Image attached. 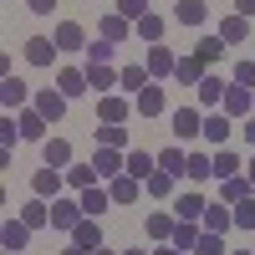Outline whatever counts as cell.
Instances as JSON below:
<instances>
[{"mask_svg": "<svg viewBox=\"0 0 255 255\" xmlns=\"http://www.w3.org/2000/svg\"><path fill=\"white\" fill-rule=\"evenodd\" d=\"M240 133H245V143H250V148H255V113H250V118H245V123H240Z\"/></svg>", "mask_w": 255, "mask_h": 255, "instance_id": "51", "label": "cell"}, {"mask_svg": "<svg viewBox=\"0 0 255 255\" xmlns=\"http://www.w3.org/2000/svg\"><path fill=\"white\" fill-rule=\"evenodd\" d=\"M113 10H118V15H128V20L138 26V20L148 15V0H113Z\"/></svg>", "mask_w": 255, "mask_h": 255, "instance_id": "42", "label": "cell"}, {"mask_svg": "<svg viewBox=\"0 0 255 255\" xmlns=\"http://www.w3.org/2000/svg\"><path fill=\"white\" fill-rule=\"evenodd\" d=\"M194 255H225V235H199V245H194Z\"/></svg>", "mask_w": 255, "mask_h": 255, "instance_id": "45", "label": "cell"}, {"mask_svg": "<svg viewBox=\"0 0 255 255\" xmlns=\"http://www.w3.org/2000/svg\"><path fill=\"white\" fill-rule=\"evenodd\" d=\"M51 41L61 51H87V26H82V20H61V26L51 31Z\"/></svg>", "mask_w": 255, "mask_h": 255, "instance_id": "10", "label": "cell"}, {"mask_svg": "<svg viewBox=\"0 0 255 255\" xmlns=\"http://www.w3.org/2000/svg\"><path fill=\"white\" fill-rule=\"evenodd\" d=\"M245 174H250V184H255V158H250V163H245Z\"/></svg>", "mask_w": 255, "mask_h": 255, "instance_id": "52", "label": "cell"}, {"mask_svg": "<svg viewBox=\"0 0 255 255\" xmlns=\"http://www.w3.org/2000/svg\"><path fill=\"white\" fill-rule=\"evenodd\" d=\"M97 36H102V41H113V46H123V41H128V36H138V31H133V20H128V15L108 10V15L97 20Z\"/></svg>", "mask_w": 255, "mask_h": 255, "instance_id": "6", "label": "cell"}, {"mask_svg": "<svg viewBox=\"0 0 255 255\" xmlns=\"http://www.w3.org/2000/svg\"><path fill=\"white\" fill-rule=\"evenodd\" d=\"M41 153H46V168H72V143L67 138H46Z\"/></svg>", "mask_w": 255, "mask_h": 255, "instance_id": "32", "label": "cell"}, {"mask_svg": "<svg viewBox=\"0 0 255 255\" xmlns=\"http://www.w3.org/2000/svg\"><path fill=\"white\" fill-rule=\"evenodd\" d=\"M153 255H189V250H179L174 240H163V245H153Z\"/></svg>", "mask_w": 255, "mask_h": 255, "instance_id": "50", "label": "cell"}, {"mask_svg": "<svg viewBox=\"0 0 255 255\" xmlns=\"http://www.w3.org/2000/svg\"><path fill=\"white\" fill-rule=\"evenodd\" d=\"M143 67H148V77L158 82V77H174V67H179V56H174V51H168L163 41H158V46H148V61H143Z\"/></svg>", "mask_w": 255, "mask_h": 255, "instance_id": "16", "label": "cell"}, {"mask_svg": "<svg viewBox=\"0 0 255 255\" xmlns=\"http://www.w3.org/2000/svg\"><path fill=\"white\" fill-rule=\"evenodd\" d=\"M61 184H67V168H36L31 194H41V199H56V194H61Z\"/></svg>", "mask_w": 255, "mask_h": 255, "instance_id": "15", "label": "cell"}, {"mask_svg": "<svg viewBox=\"0 0 255 255\" xmlns=\"http://www.w3.org/2000/svg\"><path fill=\"white\" fill-rule=\"evenodd\" d=\"M225 51H230V46H225V41H220V36H204V41H199V46H194V56L204 61V67H209V72H215V67H220V56H225Z\"/></svg>", "mask_w": 255, "mask_h": 255, "instance_id": "35", "label": "cell"}, {"mask_svg": "<svg viewBox=\"0 0 255 255\" xmlns=\"http://www.w3.org/2000/svg\"><path fill=\"white\" fill-rule=\"evenodd\" d=\"M250 250H255V245H250Z\"/></svg>", "mask_w": 255, "mask_h": 255, "instance_id": "57", "label": "cell"}, {"mask_svg": "<svg viewBox=\"0 0 255 255\" xmlns=\"http://www.w3.org/2000/svg\"><path fill=\"white\" fill-rule=\"evenodd\" d=\"M204 77H209V67H204L194 51H189V56H179V67H174V82H179V87H199Z\"/></svg>", "mask_w": 255, "mask_h": 255, "instance_id": "17", "label": "cell"}, {"mask_svg": "<svg viewBox=\"0 0 255 255\" xmlns=\"http://www.w3.org/2000/svg\"><path fill=\"white\" fill-rule=\"evenodd\" d=\"M26 97H31V87H26L20 77H5V82H0V108H5V113L26 108Z\"/></svg>", "mask_w": 255, "mask_h": 255, "instance_id": "21", "label": "cell"}, {"mask_svg": "<svg viewBox=\"0 0 255 255\" xmlns=\"http://www.w3.org/2000/svg\"><path fill=\"white\" fill-rule=\"evenodd\" d=\"M67 92H61V87H41L36 97H31V108L41 113V118H46V123H61V113H67Z\"/></svg>", "mask_w": 255, "mask_h": 255, "instance_id": "2", "label": "cell"}, {"mask_svg": "<svg viewBox=\"0 0 255 255\" xmlns=\"http://www.w3.org/2000/svg\"><path fill=\"white\" fill-rule=\"evenodd\" d=\"M123 255H153V250H123Z\"/></svg>", "mask_w": 255, "mask_h": 255, "instance_id": "53", "label": "cell"}, {"mask_svg": "<svg viewBox=\"0 0 255 255\" xmlns=\"http://www.w3.org/2000/svg\"><path fill=\"white\" fill-rule=\"evenodd\" d=\"M67 97H82V92H92V82H87V67H67L61 72V82H56Z\"/></svg>", "mask_w": 255, "mask_h": 255, "instance_id": "31", "label": "cell"}, {"mask_svg": "<svg viewBox=\"0 0 255 255\" xmlns=\"http://www.w3.org/2000/svg\"><path fill=\"white\" fill-rule=\"evenodd\" d=\"M225 87H230V82H225L220 72H209V77L199 82V108H204V113H220V108H225Z\"/></svg>", "mask_w": 255, "mask_h": 255, "instance_id": "12", "label": "cell"}, {"mask_svg": "<svg viewBox=\"0 0 255 255\" xmlns=\"http://www.w3.org/2000/svg\"><path fill=\"white\" fill-rule=\"evenodd\" d=\"M133 31H138V41H148V46H158V41H163V15H158V10H148V15L138 20Z\"/></svg>", "mask_w": 255, "mask_h": 255, "instance_id": "38", "label": "cell"}, {"mask_svg": "<svg viewBox=\"0 0 255 255\" xmlns=\"http://www.w3.org/2000/svg\"><path fill=\"white\" fill-rule=\"evenodd\" d=\"M128 118H133V102H128L123 92L97 97V123H128Z\"/></svg>", "mask_w": 255, "mask_h": 255, "instance_id": "9", "label": "cell"}, {"mask_svg": "<svg viewBox=\"0 0 255 255\" xmlns=\"http://www.w3.org/2000/svg\"><path fill=\"white\" fill-rule=\"evenodd\" d=\"M199 225L209 230V235H230V230H235V204H225V199H220V204H209Z\"/></svg>", "mask_w": 255, "mask_h": 255, "instance_id": "11", "label": "cell"}, {"mask_svg": "<svg viewBox=\"0 0 255 255\" xmlns=\"http://www.w3.org/2000/svg\"><path fill=\"white\" fill-rule=\"evenodd\" d=\"M163 108H168V102H163V87H158V82H148V87L133 97V113L148 123V118H163Z\"/></svg>", "mask_w": 255, "mask_h": 255, "instance_id": "8", "label": "cell"}, {"mask_svg": "<svg viewBox=\"0 0 255 255\" xmlns=\"http://www.w3.org/2000/svg\"><path fill=\"white\" fill-rule=\"evenodd\" d=\"M92 255H123V250H92Z\"/></svg>", "mask_w": 255, "mask_h": 255, "instance_id": "54", "label": "cell"}, {"mask_svg": "<svg viewBox=\"0 0 255 255\" xmlns=\"http://www.w3.org/2000/svg\"><path fill=\"white\" fill-rule=\"evenodd\" d=\"M174 138H179V143L204 138V108H179V113H174Z\"/></svg>", "mask_w": 255, "mask_h": 255, "instance_id": "4", "label": "cell"}, {"mask_svg": "<svg viewBox=\"0 0 255 255\" xmlns=\"http://www.w3.org/2000/svg\"><path fill=\"white\" fill-rule=\"evenodd\" d=\"M235 255H255V250H235Z\"/></svg>", "mask_w": 255, "mask_h": 255, "instance_id": "55", "label": "cell"}, {"mask_svg": "<svg viewBox=\"0 0 255 255\" xmlns=\"http://www.w3.org/2000/svg\"><path fill=\"white\" fill-rule=\"evenodd\" d=\"M72 240H77V245H87V250H102V220H92V215H87V220L72 230Z\"/></svg>", "mask_w": 255, "mask_h": 255, "instance_id": "33", "label": "cell"}, {"mask_svg": "<svg viewBox=\"0 0 255 255\" xmlns=\"http://www.w3.org/2000/svg\"><path fill=\"white\" fill-rule=\"evenodd\" d=\"M82 215H92V220H102V215H108V209H113V194H108V184H92V189H82Z\"/></svg>", "mask_w": 255, "mask_h": 255, "instance_id": "14", "label": "cell"}, {"mask_svg": "<svg viewBox=\"0 0 255 255\" xmlns=\"http://www.w3.org/2000/svg\"><path fill=\"white\" fill-rule=\"evenodd\" d=\"M250 194H255L250 174H235V179H225V184H220V199H225V204H240V199H250Z\"/></svg>", "mask_w": 255, "mask_h": 255, "instance_id": "30", "label": "cell"}, {"mask_svg": "<svg viewBox=\"0 0 255 255\" xmlns=\"http://www.w3.org/2000/svg\"><path fill=\"white\" fill-rule=\"evenodd\" d=\"M158 168V153H148V148H128V168L123 174H133V179H148Z\"/></svg>", "mask_w": 255, "mask_h": 255, "instance_id": "26", "label": "cell"}, {"mask_svg": "<svg viewBox=\"0 0 255 255\" xmlns=\"http://www.w3.org/2000/svg\"><path fill=\"white\" fill-rule=\"evenodd\" d=\"M148 82H153V77H148V67H123V72H118V87H123V92H133V97L148 87Z\"/></svg>", "mask_w": 255, "mask_h": 255, "instance_id": "39", "label": "cell"}, {"mask_svg": "<svg viewBox=\"0 0 255 255\" xmlns=\"http://www.w3.org/2000/svg\"><path fill=\"white\" fill-rule=\"evenodd\" d=\"M97 143L102 148H128V128L123 123H97Z\"/></svg>", "mask_w": 255, "mask_h": 255, "instance_id": "41", "label": "cell"}, {"mask_svg": "<svg viewBox=\"0 0 255 255\" xmlns=\"http://www.w3.org/2000/svg\"><path fill=\"white\" fill-rule=\"evenodd\" d=\"M189 184H204V179H215V153H204V148H194L189 153Z\"/></svg>", "mask_w": 255, "mask_h": 255, "instance_id": "27", "label": "cell"}, {"mask_svg": "<svg viewBox=\"0 0 255 255\" xmlns=\"http://www.w3.org/2000/svg\"><path fill=\"white\" fill-rule=\"evenodd\" d=\"M92 168L102 174V184H108V179H118L123 168H128V153H123V148H102V143H97V153H92Z\"/></svg>", "mask_w": 255, "mask_h": 255, "instance_id": "7", "label": "cell"}, {"mask_svg": "<svg viewBox=\"0 0 255 255\" xmlns=\"http://www.w3.org/2000/svg\"><path fill=\"white\" fill-rule=\"evenodd\" d=\"M15 255H26V250H15Z\"/></svg>", "mask_w": 255, "mask_h": 255, "instance_id": "56", "label": "cell"}, {"mask_svg": "<svg viewBox=\"0 0 255 255\" xmlns=\"http://www.w3.org/2000/svg\"><path fill=\"white\" fill-rule=\"evenodd\" d=\"M0 245H5V255L26 250V245H31V225H26V220H5V225H0Z\"/></svg>", "mask_w": 255, "mask_h": 255, "instance_id": "19", "label": "cell"}, {"mask_svg": "<svg viewBox=\"0 0 255 255\" xmlns=\"http://www.w3.org/2000/svg\"><path fill=\"white\" fill-rule=\"evenodd\" d=\"M215 36L225 41V46H240V41L250 36V20H245V15H235V10H230V15L220 20V31H215Z\"/></svg>", "mask_w": 255, "mask_h": 255, "instance_id": "22", "label": "cell"}, {"mask_svg": "<svg viewBox=\"0 0 255 255\" xmlns=\"http://www.w3.org/2000/svg\"><path fill=\"white\" fill-rule=\"evenodd\" d=\"M240 168H245V163L235 158V148H215V179H220V184H225V179H235Z\"/></svg>", "mask_w": 255, "mask_h": 255, "instance_id": "36", "label": "cell"}, {"mask_svg": "<svg viewBox=\"0 0 255 255\" xmlns=\"http://www.w3.org/2000/svg\"><path fill=\"white\" fill-rule=\"evenodd\" d=\"M174 225H179V215H148V240H153V245L174 240Z\"/></svg>", "mask_w": 255, "mask_h": 255, "instance_id": "37", "label": "cell"}, {"mask_svg": "<svg viewBox=\"0 0 255 255\" xmlns=\"http://www.w3.org/2000/svg\"><path fill=\"white\" fill-rule=\"evenodd\" d=\"M20 51H26V61H31V67H56V51H61V46H56L51 36H31Z\"/></svg>", "mask_w": 255, "mask_h": 255, "instance_id": "13", "label": "cell"}, {"mask_svg": "<svg viewBox=\"0 0 255 255\" xmlns=\"http://www.w3.org/2000/svg\"><path fill=\"white\" fill-rule=\"evenodd\" d=\"M230 133H235V118L230 113H204V143L209 148H230Z\"/></svg>", "mask_w": 255, "mask_h": 255, "instance_id": "5", "label": "cell"}, {"mask_svg": "<svg viewBox=\"0 0 255 255\" xmlns=\"http://www.w3.org/2000/svg\"><path fill=\"white\" fill-rule=\"evenodd\" d=\"M235 225H240V230H250V235H255V194L235 204Z\"/></svg>", "mask_w": 255, "mask_h": 255, "instance_id": "43", "label": "cell"}, {"mask_svg": "<svg viewBox=\"0 0 255 255\" xmlns=\"http://www.w3.org/2000/svg\"><path fill=\"white\" fill-rule=\"evenodd\" d=\"M204 209H209V199L199 194V189H189V194L174 199V215H179V220H204Z\"/></svg>", "mask_w": 255, "mask_h": 255, "instance_id": "24", "label": "cell"}, {"mask_svg": "<svg viewBox=\"0 0 255 255\" xmlns=\"http://www.w3.org/2000/svg\"><path fill=\"white\" fill-rule=\"evenodd\" d=\"M174 20H179V26H204L209 5H204V0H174Z\"/></svg>", "mask_w": 255, "mask_h": 255, "instance_id": "23", "label": "cell"}, {"mask_svg": "<svg viewBox=\"0 0 255 255\" xmlns=\"http://www.w3.org/2000/svg\"><path fill=\"white\" fill-rule=\"evenodd\" d=\"M220 113H230L235 123H245V118L255 113V92L240 87V82H230V87H225V108H220Z\"/></svg>", "mask_w": 255, "mask_h": 255, "instance_id": "3", "label": "cell"}, {"mask_svg": "<svg viewBox=\"0 0 255 255\" xmlns=\"http://www.w3.org/2000/svg\"><path fill=\"white\" fill-rule=\"evenodd\" d=\"M113 56H118V46H113V41H92V46H87V61H108V67H113Z\"/></svg>", "mask_w": 255, "mask_h": 255, "instance_id": "44", "label": "cell"}, {"mask_svg": "<svg viewBox=\"0 0 255 255\" xmlns=\"http://www.w3.org/2000/svg\"><path fill=\"white\" fill-rule=\"evenodd\" d=\"M235 5V15H245V20H255V0H230Z\"/></svg>", "mask_w": 255, "mask_h": 255, "instance_id": "49", "label": "cell"}, {"mask_svg": "<svg viewBox=\"0 0 255 255\" xmlns=\"http://www.w3.org/2000/svg\"><path fill=\"white\" fill-rule=\"evenodd\" d=\"M67 184H72L77 194H82V189H92V184H102V174H97L92 163H72V168H67Z\"/></svg>", "mask_w": 255, "mask_h": 255, "instance_id": "40", "label": "cell"}, {"mask_svg": "<svg viewBox=\"0 0 255 255\" xmlns=\"http://www.w3.org/2000/svg\"><path fill=\"white\" fill-rule=\"evenodd\" d=\"M15 128H20V138H26V143H46V118H41L36 108H20V118H15Z\"/></svg>", "mask_w": 255, "mask_h": 255, "instance_id": "18", "label": "cell"}, {"mask_svg": "<svg viewBox=\"0 0 255 255\" xmlns=\"http://www.w3.org/2000/svg\"><path fill=\"white\" fill-rule=\"evenodd\" d=\"M15 138H20V128H15V118H5V123H0V148L10 153V148H15Z\"/></svg>", "mask_w": 255, "mask_h": 255, "instance_id": "47", "label": "cell"}, {"mask_svg": "<svg viewBox=\"0 0 255 255\" xmlns=\"http://www.w3.org/2000/svg\"><path fill=\"white\" fill-rule=\"evenodd\" d=\"M108 194H113V204H138V194H143V179H133V174H118V179H108Z\"/></svg>", "mask_w": 255, "mask_h": 255, "instance_id": "20", "label": "cell"}, {"mask_svg": "<svg viewBox=\"0 0 255 255\" xmlns=\"http://www.w3.org/2000/svg\"><path fill=\"white\" fill-rule=\"evenodd\" d=\"M174 174H163V168H153V174H148L143 179V194H153V199H168V194H174Z\"/></svg>", "mask_w": 255, "mask_h": 255, "instance_id": "34", "label": "cell"}, {"mask_svg": "<svg viewBox=\"0 0 255 255\" xmlns=\"http://www.w3.org/2000/svg\"><path fill=\"white\" fill-rule=\"evenodd\" d=\"M230 82H240V87L255 92V61H235V77H230Z\"/></svg>", "mask_w": 255, "mask_h": 255, "instance_id": "46", "label": "cell"}, {"mask_svg": "<svg viewBox=\"0 0 255 255\" xmlns=\"http://www.w3.org/2000/svg\"><path fill=\"white\" fill-rule=\"evenodd\" d=\"M20 220H26L31 230H46V225H51V199L31 194V199H26V209H20Z\"/></svg>", "mask_w": 255, "mask_h": 255, "instance_id": "25", "label": "cell"}, {"mask_svg": "<svg viewBox=\"0 0 255 255\" xmlns=\"http://www.w3.org/2000/svg\"><path fill=\"white\" fill-rule=\"evenodd\" d=\"M82 220H87V215H82V199H67V194H56V199H51V230L72 235Z\"/></svg>", "mask_w": 255, "mask_h": 255, "instance_id": "1", "label": "cell"}, {"mask_svg": "<svg viewBox=\"0 0 255 255\" xmlns=\"http://www.w3.org/2000/svg\"><path fill=\"white\" fill-rule=\"evenodd\" d=\"M158 168H163V174H174V179H184V174H189V153H184V143L163 148V153H158Z\"/></svg>", "mask_w": 255, "mask_h": 255, "instance_id": "29", "label": "cell"}, {"mask_svg": "<svg viewBox=\"0 0 255 255\" xmlns=\"http://www.w3.org/2000/svg\"><path fill=\"white\" fill-rule=\"evenodd\" d=\"M87 82H92V92H102V97H108V92L118 87V72L108 67V61H87Z\"/></svg>", "mask_w": 255, "mask_h": 255, "instance_id": "28", "label": "cell"}, {"mask_svg": "<svg viewBox=\"0 0 255 255\" xmlns=\"http://www.w3.org/2000/svg\"><path fill=\"white\" fill-rule=\"evenodd\" d=\"M26 10H31V15H51L56 0H26Z\"/></svg>", "mask_w": 255, "mask_h": 255, "instance_id": "48", "label": "cell"}]
</instances>
